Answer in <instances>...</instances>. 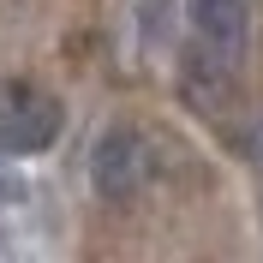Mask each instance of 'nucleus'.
Returning <instances> with one entry per match:
<instances>
[{"mask_svg":"<svg viewBox=\"0 0 263 263\" xmlns=\"http://www.w3.org/2000/svg\"><path fill=\"white\" fill-rule=\"evenodd\" d=\"M185 24H192V66H203V72L221 78L246 54L251 6L246 0H185Z\"/></svg>","mask_w":263,"mask_h":263,"instance_id":"obj_2","label":"nucleus"},{"mask_svg":"<svg viewBox=\"0 0 263 263\" xmlns=\"http://www.w3.org/2000/svg\"><path fill=\"white\" fill-rule=\"evenodd\" d=\"M149 167H156L149 138L132 132V126H114L96 144V156H90V180H96V192L108 197V203H126V197H138L149 185Z\"/></svg>","mask_w":263,"mask_h":263,"instance_id":"obj_3","label":"nucleus"},{"mask_svg":"<svg viewBox=\"0 0 263 263\" xmlns=\"http://www.w3.org/2000/svg\"><path fill=\"white\" fill-rule=\"evenodd\" d=\"M66 132V108L42 84H6L0 90V149L12 156H42Z\"/></svg>","mask_w":263,"mask_h":263,"instance_id":"obj_1","label":"nucleus"}]
</instances>
